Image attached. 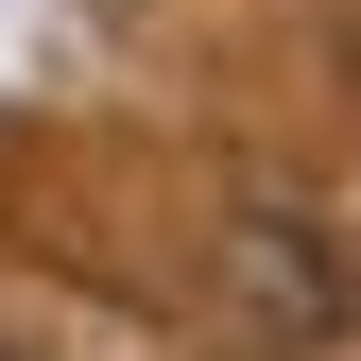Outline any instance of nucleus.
Segmentation results:
<instances>
[{"instance_id": "nucleus-1", "label": "nucleus", "mask_w": 361, "mask_h": 361, "mask_svg": "<svg viewBox=\"0 0 361 361\" xmlns=\"http://www.w3.org/2000/svg\"><path fill=\"white\" fill-rule=\"evenodd\" d=\"M241 310H258V344H327V310H344V276L293 241V224H241Z\"/></svg>"}]
</instances>
